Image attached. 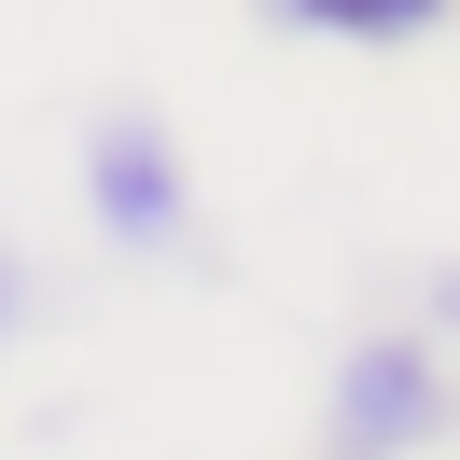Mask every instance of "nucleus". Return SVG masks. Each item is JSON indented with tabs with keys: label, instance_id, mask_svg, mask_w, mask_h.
I'll list each match as a JSON object with an SVG mask.
<instances>
[{
	"label": "nucleus",
	"instance_id": "obj_1",
	"mask_svg": "<svg viewBox=\"0 0 460 460\" xmlns=\"http://www.w3.org/2000/svg\"><path fill=\"white\" fill-rule=\"evenodd\" d=\"M460 447V363L419 321H363L321 376V460H447Z\"/></svg>",
	"mask_w": 460,
	"mask_h": 460
},
{
	"label": "nucleus",
	"instance_id": "obj_4",
	"mask_svg": "<svg viewBox=\"0 0 460 460\" xmlns=\"http://www.w3.org/2000/svg\"><path fill=\"white\" fill-rule=\"evenodd\" d=\"M29 321H42V252H29L14 224H0V363L29 349Z\"/></svg>",
	"mask_w": 460,
	"mask_h": 460
},
{
	"label": "nucleus",
	"instance_id": "obj_3",
	"mask_svg": "<svg viewBox=\"0 0 460 460\" xmlns=\"http://www.w3.org/2000/svg\"><path fill=\"white\" fill-rule=\"evenodd\" d=\"M265 29H293V42H349V57H404V42H432L460 14V0H252Z\"/></svg>",
	"mask_w": 460,
	"mask_h": 460
},
{
	"label": "nucleus",
	"instance_id": "obj_2",
	"mask_svg": "<svg viewBox=\"0 0 460 460\" xmlns=\"http://www.w3.org/2000/svg\"><path fill=\"white\" fill-rule=\"evenodd\" d=\"M70 196H84V237L126 252V265L196 252V154H181V126L140 112V98L84 112V140H70Z\"/></svg>",
	"mask_w": 460,
	"mask_h": 460
},
{
	"label": "nucleus",
	"instance_id": "obj_5",
	"mask_svg": "<svg viewBox=\"0 0 460 460\" xmlns=\"http://www.w3.org/2000/svg\"><path fill=\"white\" fill-rule=\"evenodd\" d=\"M419 335H432V349H447V363H460V252H447V265H432V279H419Z\"/></svg>",
	"mask_w": 460,
	"mask_h": 460
}]
</instances>
